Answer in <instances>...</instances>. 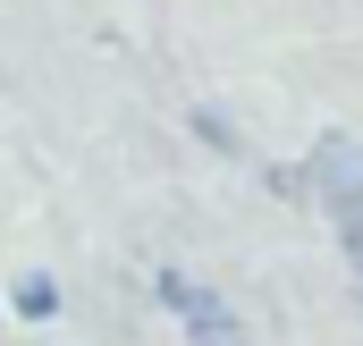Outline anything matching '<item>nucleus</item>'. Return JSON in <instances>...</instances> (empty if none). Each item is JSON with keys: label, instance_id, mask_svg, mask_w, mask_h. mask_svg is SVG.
<instances>
[{"label": "nucleus", "instance_id": "f03ea898", "mask_svg": "<svg viewBox=\"0 0 363 346\" xmlns=\"http://www.w3.org/2000/svg\"><path fill=\"white\" fill-rule=\"evenodd\" d=\"M152 287H161V304L178 313L186 346H245V330H237V304H228L220 287H203L194 270H161Z\"/></svg>", "mask_w": 363, "mask_h": 346}, {"label": "nucleus", "instance_id": "f257e3e1", "mask_svg": "<svg viewBox=\"0 0 363 346\" xmlns=\"http://www.w3.org/2000/svg\"><path fill=\"white\" fill-rule=\"evenodd\" d=\"M304 177H313V203L330 211V228H338V245H347V270H355V287H363V152L347 135H330Z\"/></svg>", "mask_w": 363, "mask_h": 346}, {"label": "nucleus", "instance_id": "7ed1b4c3", "mask_svg": "<svg viewBox=\"0 0 363 346\" xmlns=\"http://www.w3.org/2000/svg\"><path fill=\"white\" fill-rule=\"evenodd\" d=\"M9 304H17V321H60V279L51 270H26L9 287Z\"/></svg>", "mask_w": 363, "mask_h": 346}]
</instances>
